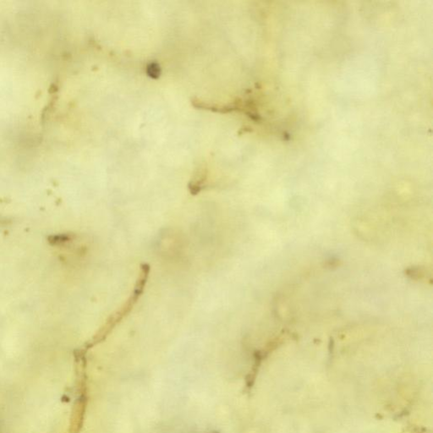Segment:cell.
I'll return each instance as SVG.
<instances>
[{"label": "cell", "instance_id": "6da1fadb", "mask_svg": "<svg viewBox=\"0 0 433 433\" xmlns=\"http://www.w3.org/2000/svg\"><path fill=\"white\" fill-rule=\"evenodd\" d=\"M149 271H150V267L148 265L143 264L141 266V273L139 275L138 280L136 282V287L134 289L133 292L127 301L124 304L123 306L120 308V310L113 313V315H111L110 318H108L107 323L104 324L103 328L97 335V339H96L97 342L108 335V333H110V331L133 309L134 305H136L137 300L143 292L144 287L148 278Z\"/></svg>", "mask_w": 433, "mask_h": 433}, {"label": "cell", "instance_id": "7a4b0ae2", "mask_svg": "<svg viewBox=\"0 0 433 433\" xmlns=\"http://www.w3.org/2000/svg\"><path fill=\"white\" fill-rule=\"evenodd\" d=\"M147 74L152 78H158L160 75V67L156 63H151L147 67Z\"/></svg>", "mask_w": 433, "mask_h": 433}]
</instances>
